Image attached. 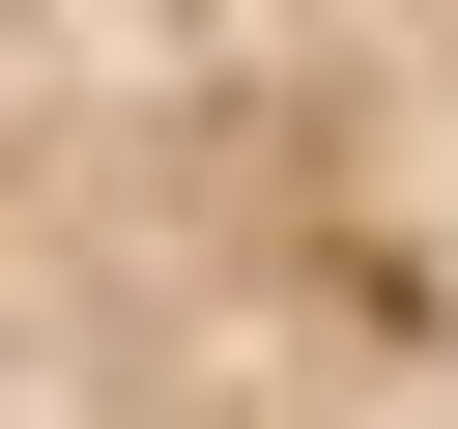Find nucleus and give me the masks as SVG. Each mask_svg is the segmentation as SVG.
Returning a JSON list of instances; mask_svg holds the SVG:
<instances>
[{
    "mask_svg": "<svg viewBox=\"0 0 458 429\" xmlns=\"http://www.w3.org/2000/svg\"><path fill=\"white\" fill-rule=\"evenodd\" d=\"M0 429H458V0H0Z\"/></svg>",
    "mask_w": 458,
    "mask_h": 429,
    "instance_id": "nucleus-1",
    "label": "nucleus"
}]
</instances>
